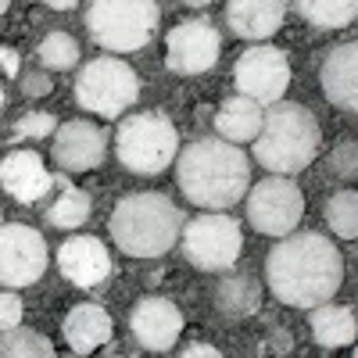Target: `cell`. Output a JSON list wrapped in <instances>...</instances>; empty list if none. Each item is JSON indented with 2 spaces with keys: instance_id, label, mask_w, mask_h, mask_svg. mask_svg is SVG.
<instances>
[{
  "instance_id": "cell-36",
  "label": "cell",
  "mask_w": 358,
  "mask_h": 358,
  "mask_svg": "<svg viewBox=\"0 0 358 358\" xmlns=\"http://www.w3.org/2000/svg\"><path fill=\"white\" fill-rule=\"evenodd\" d=\"M8 8H11V0H0V15H4Z\"/></svg>"
},
{
  "instance_id": "cell-4",
  "label": "cell",
  "mask_w": 358,
  "mask_h": 358,
  "mask_svg": "<svg viewBox=\"0 0 358 358\" xmlns=\"http://www.w3.org/2000/svg\"><path fill=\"white\" fill-rule=\"evenodd\" d=\"M183 212L158 190L126 194L111 212V241L129 258H162L179 244L183 233Z\"/></svg>"
},
{
  "instance_id": "cell-38",
  "label": "cell",
  "mask_w": 358,
  "mask_h": 358,
  "mask_svg": "<svg viewBox=\"0 0 358 358\" xmlns=\"http://www.w3.org/2000/svg\"><path fill=\"white\" fill-rule=\"evenodd\" d=\"M115 358H126V355H115Z\"/></svg>"
},
{
  "instance_id": "cell-7",
  "label": "cell",
  "mask_w": 358,
  "mask_h": 358,
  "mask_svg": "<svg viewBox=\"0 0 358 358\" xmlns=\"http://www.w3.org/2000/svg\"><path fill=\"white\" fill-rule=\"evenodd\" d=\"M76 104L90 115H101V118H118L126 115L136 97H140V76L133 72V65H126L122 57H94L86 62L76 76Z\"/></svg>"
},
{
  "instance_id": "cell-18",
  "label": "cell",
  "mask_w": 358,
  "mask_h": 358,
  "mask_svg": "<svg viewBox=\"0 0 358 358\" xmlns=\"http://www.w3.org/2000/svg\"><path fill=\"white\" fill-rule=\"evenodd\" d=\"M319 83H322L326 101L334 108H341V111L358 108V47H355V40H348L326 54Z\"/></svg>"
},
{
  "instance_id": "cell-6",
  "label": "cell",
  "mask_w": 358,
  "mask_h": 358,
  "mask_svg": "<svg viewBox=\"0 0 358 358\" xmlns=\"http://www.w3.org/2000/svg\"><path fill=\"white\" fill-rule=\"evenodd\" d=\"M115 155L136 176H158L179 155V133L165 111H136L115 133Z\"/></svg>"
},
{
  "instance_id": "cell-22",
  "label": "cell",
  "mask_w": 358,
  "mask_h": 358,
  "mask_svg": "<svg viewBox=\"0 0 358 358\" xmlns=\"http://www.w3.org/2000/svg\"><path fill=\"white\" fill-rule=\"evenodd\" d=\"M262 305V283L248 273H226L215 287V308L222 315H233V319H244V315H255Z\"/></svg>"
},
{
  "instance_id": "cell-14",
  "label": "cell",
  "mask_w": 358,
  "mask_h": 358,
  "mask_svg": "<svg viewBox=\"0 0 358 358\" xmlns=\"http://www.w3.org/2000/svg\"><path fill=\"white\" fill-rule=\"evenodd\" d=\"M129 330L143 351H169L183 334V312L169 297H143L129 312Z\"/></svg>"
},
{
  "instance_id": "cell-3",
  "label": "cell",
  "mask_w": 358,
  "mask_h": 358,
  "mask_svg": "<svg viewBox=\"0 0 358 358\" xmlns=\"http://www.w3.org/2000/svg\"><path fill=\"white\" fill-rule=\"evenodd\" d=\"M255 162L273 176H297L305 172L315 155L322 151V129L319 118L294 101H276L262 115V129L251 140Z\"/></svg>"
},
{
  "instance_id": "cell-24",
  "label": "cell",
  "mask_w": 358,
  "mask_h": 358,
  "mask_svg": "<svg viewBox=\"0 0 358 358\" xmlns=\"http://www.w3.org/2000/svg\"><path fill=\"white\" fill-rule=\"evenodd\" d=\"M294 8L315 29H344L358 15V0H294Z\"/></svg>"
},
{
  "instance_id": "cell-10",
  "label": "cell",
  "mask_w": 358,
  "mask_h": 358,
  "mask_svg": "<svg viewBox=\"0 0 358 358\" xmlns=\"http://www.w3.org/2000/svg\"><path fill=\"white\" fill-rule=\"evenodd\" d=\"M233 86L241 97H251L262 108L276 104L290 86V57L273 43H251L233 65Z\"/></svg>"
},
{
  "instance_id": "cell-5",
  "label": "cell",
  "mask_w": 358,
  "mask_h": 358,
  "mask_svg": "<svg viewBox=\"0 0 358 358\" xmlns=\"http://www.w3.org/2000/svg\"><path fill=\"white\" fill-rule=\"evenodd\" d=\"M162 22L158 0H90L86 33L108 54H133L155 40Z\"/></svg>"
},
{
  "instance_id": "cell-21",
  "label": "cell",
  "mask_w": 358,
  "mask_h": 358,
  "mask_svg": "<svg viewBox=\"0 0 358 358\" xmlns=\"http://www.w3.org/2000/svg\"><path fill=\"white\" fill-rule=\"evenodd\" d=\"M308 312H312L308 322H312L315 344H322V348H348V344H355V334H358L355 308L337 305V301H326V305H315Z\"/></svg>"
},
{
  "instance_id": "cell-15",
  "label": "cell",
  "mask_w": 358,
  "mask_h": 358,
  "mask_svg": "<svg viewBox=\"0 0 358 358\" xmlns=\"http://www.w3.org/2000/svg\"><path fill=\"white\" fill-rule=\"evenodd\" d=\"M111 255L101 236H69L57 248V273L76 287H97L111 276Z\"/></svg>"
},
{
  "instance_id": "cell-11",
  "label": "cell",
  "mask_w": 358,
  "mask_h": 358,
  "mask_svg": "<svg viewBox=\"0 0 358 358\" xmlns=\"http://www.w3.org/2000/svg\"><path fill=\"white\" fill-rule=\"evenodd\" d=\"M47 241L40 229L22 226V222H0V287L22 290L33 287L47 273Z\"/></svg>"
},
{
  "instance_id": "cell-27",
  "label": "cell",
  "mask_w": 358,
  "mask_h": 358,
  "mask_svg": "<svg viewBox=\"0 0 358 358\" xmlns=\"http://www.w3.org/2000/svg\"><path fill=\"white\" fill-rule=\"evenodd\" d=\"M54 348L40 330L29 326H15V330L0 334V358H50Z\"/></svg>"
},
{
  "instance_id": "cell-16",
  "label": "cell",
  "mask_w": 358,
  "mask_h": 358,
  "mask_svg": "<svg viewBox=\"0 0 358 358\" xmlns=\"http://www.w3.org/2000/svg\"><path fill=\"white\" fill-rule=\"evenodd\" d=\"M287 18V0H226V25L248 43H265L280 33Z\"/></svg>"
},
{
  "instance_id": "cell-28",
  "label": "cell",
  "mask_w": 358,
  "mask_h": 358,
  "mask_svg": "<svg viewBox=\"0 0 358 358\" xmlns=\"http://www.w3.org/2000/svg\"><path fill=\"white\" fill-rule=\"evenodd\" d=\"M54 129H57V118H54L50 111H29V115H22L18 122H15L11 136H15V140H43V136H50Z\"/></svg>"
},
{
  "instance_id": "cell-30",
  "label": "cell",
  "mask_w": 358,
  "mask_h": 358,
  "mask_svg": "<svg viewBox=\"0 0 358 358\" xmlns=\"http://www.w3.org/2000/svg\"><path fill=\"white\" fill-rule=\"evenodd\" d=\"M22 315H25L22 297L11 294V290L0 294V334H4V330H15V326H22Z\"/></svg>"
},
{
  "instance_id": "cell-20",
  "label": "cell",
  "mask_w": 358,
  "mask_h": 358,
  "mask_svg": "<svg viewBox=\"0 0 358 358\" xmlns=\"http://www.w3.org/2000/svg\"><path fill=\"white\" fill-rule=\"evenodd\" d=\"M262 115L265 108L251 97H241V94H233L229 101H222V108L215 111V133L219 140H229V143H251L262 129Z\"/></svg>"
},
{
  "instance_id": "cell-32",
  "label": "cell",
  "mask_w": 358,
  "mask_h": 358,
  "mask_svg": "<svg viewBox=\"0 0 358 358\" xmlns=\"http://www.w3.org/2000/svg\"><path fill=\"white\" fill-rule=\"evenodd\" d=\"M179 358H222V351H219L215 344L194 341V344H187V348H183V355H179Z\"/></svg>"
},
{
  "instance_id": "cell-13",
  "label": "cell",
  "mask_w": 358,
  "mask_h": 358,
  "mask_svg": "<svg viewBox=\"0 0 358 358\" xmlns=\"http://www.w3.org/2000/svg\"><path fill=\"white\" fill-rule=\"evenodd\" d=\"M54 162L65 172H90L108 158V133L97 122L72 118L54 129Z\"/></svg>"
},
{
  "instance_id": "cell-25",
  "label": "cell",
  "mask_w": 358,
  "mask_h": 358,
  "mask_svg": "<svg viewBox=\"0 0 358 358\" xmlns=\"http://www.w3.org/2000/svg\"><path fill=\"white\" fill-rule=\"evenodd\" d=\"M326 226L337 241H355L358 236V194L355 190H337L322 208Z\"/></svg>"
},
{
  "instance_id": "cell-8",
  "label": "cell",
  "mask_w": 358,
  "mask_h": 358,
  "mask_svg": "<svg viewBox=\"0 0 358 358\" xmlns=\"http://www.w3.org/2000/svg\"><path fill=\"white\" fill-rule=\"evenodd\" d=\"M179 244H183V255L194 268L201 273H229L241 258L244 248V233L241 222L226 212H204L190 222H183V233H179Z\"/></svg>"
},
{
  "instance_id": "cell-9",
  "label": "cell",
  "mask_w": 358,
  "mask_h": 358,
  "mask_svg": "<svg viewBox=\"0 0 358 358\" xmlns=\"http://www.w3.org/2000/svg\"><path fill=\"white\" fill-rule=\"evenodd\" d=\"M248 197V219H251V229H258L262 236H287L297 229L305 215V194L301 187L287 176H268L262 183L251 187Z\"/></svg>"
},
{
  "instance_id": "cell-34",
  "label": "cell",
  "mask_w": 358,
  "mask_h": 358,
  "mask_svg": "<svg viewBox=\"0 0 358 358\" xmlns=\"http://www.w3.org/2000/svg\"><path fill=\"white\" fill-rule=\"evenodd\" d=\"M43 4H47L50 11H72V8L79 4V0H43Z\"/></svg>"
},
{
  "instance_id": "cell-29",
  "label": "cell",
  "mask_w": 358,
  "mask_h": 358,
  "mask_svg": "<svg viewBox=\"0 0 358 358\" xmlns=\"http://www.w3.org/2000/svg\"><path fill=\"white\" fill-rule=\"evenodd\" d=\"M330 169L341 179H355L358 176V147H355V140H341L334 147V151H330Z\"/></svg>"
},
{
  "instance_id": "cell-1",
  "label": "cell",
  "mask_w": 358,
  "mask_h": 358,
  "mask_svg": "<svg viewBox=\"0 0 358 358\" xmlns=\"http://www.w3.org/2000/svg\"><path fill=\"white\" fill-rule=\"evenodd\" d=\"M265 280L268 290L290 308H315L334 301L344 283V258L337 241L315 229L280 236L265 258Z\"/></svg>"
},
{
  "instance_id": "cell-37",
  "label": "cell",
  "mask_w": 358,
  "mask_h": 358,
  "mask_svg": "<svg viewBox=\"0 0 358 358\" xmlns=\"http://www.w3.org/2000/svg\"><path fill=\"white\" fill-rule=\"evenodd\" d=\"M0 108H4V83H0Z\"/></svg>"
},
{
  "instance_id": "cell-26",
  "label": "cell",
  "mask_w": 358,
  "mask_h": 358,
  "mask_svg": "<svg viewBox=\"0 0 358 358\" xmlns=\"http://www.w3.org/2000/svg\"><path fill=\"white\" fill-rule=\"evenodd\" d=\"M36 62L47 69V72H69L79 65V43L62 33V29H54V33H47L36 47Z\"/></svg>"
},
{
  "instance_id": "cell-12",
  "label": "cell",
  "mask_w": 358,
  "mask_h": 358,
  "mask_svg": "<svg viewBox=\"0 0 358 358\" xmlns=\"http://www.w3.org/2000/svg\"><path fill=\"white\" fill-rule=\"evenodd\" d=\"M222 36L208 18H187L179 22L165 40V65L176 76H204L219 62Z\"/></svg>"
},
{
  "instance_id": "cell-17",
  "label": "cell",
  "mask_w": 358,
  "mask_h": 358,
  "mask_svg": "<svg viewBox=\"0 0 358 358\" xmlns=\"http://www.w3.org/2000/svg\"><path fill=\"white\" fill-rule=\"evenodd\" d=\"M0 187H4L15 201L33 204V201L50 194L54 176L47 172V165L36 151H11L0 162Z\"/></svg>"
},
{
  "instance_id": "cell-33",
  "label": "cell",
  "mask_w": 358,
  "mask_h": 358,
  "mask_svg": "<svg viewBox=\"0 0 358 358\" xmlns=\"http://www.w3.org/2000/svg\"><path fill=\"white\" fill-rule=\"evenodd\" d=\"M0 65H4L8 76H18V54L8 50V47H0Z\"/></svg>"
},
{
  "instance_id": "cell-35",
  "label": "cell",
  "mask_w": 358,
  "mask_h": 358,
  "mask_svg": "<svg viewBox=\"0 0 358 358\" xmlns=\"http://www.w3.org/2000/svg\"><path fill=\"white\" fill-rule=\"evenodd\" d=\"M187 8H204V4H212V0H183Z\"/></svg>"
},
{
  "instance_id": "cell-2",
  "label": "cell",
  "mask_w": 358,
  "mask_h": 358,
  "mask_svg": "<svg viewBox=\"0 0 358 358\" xmlns=\"http://www.w3.org/2000/svg\"><path fill=\"white\" fill-rule=\"evenodd\" d=\"M176 183L194 208L222 212V208H233L236 201H244L251 187V158L229 140L204 136V140L179 147Z\"/></svg>"
},
{
  "instance_id": "cell-31",
  "label": "cell",
  "mask_w": 358,
  "mask_h": 358,
  "mask_svg": "<svg viewBox=\"0 0 358 358\" xmlns=\"http://www.w3.org/2000/svg\"><path fill=\"white\" fill-rule=\"evenodd\" d=\"M18 86H22L25 97H47V94H50V72H47V69H29V72L18 79Z\"/></svg>"
},
{
  "instance_id": "cell-19",
  "label": "cell",
  "mask_w": 358,
  "mask_h": 358,
  "mask_svg": "<svg viewBox=\"0 0 358 358\" xmlns=\"http://www.w3.org/2000/svg\"><path fill=\"white\" fill-rule=\"evenodd\" d=\"M62 334L76 355H90L111 341V315H108V308H101L94 301H83V305L69 308V315L62 322Z\"/></svg>"
},
{
  "instance_id": "cell-23",
  "label": "cell",
  "mask_w": 358,
  "mask_h": 358,
  "mask_svg": "<svg viewBox=\"0 0 358 358\" xmlns=\"http://www.w3.org/2000/svg\"><path fill=\"white\" fill-rule=\"evenodd\" d=\"M54 187L62 190V194L50 201L47 222L54 229H79L90 215H94V197H90L86 190H79V187H72L65 176H54Z\"/></svg>"
}]
</instances>
